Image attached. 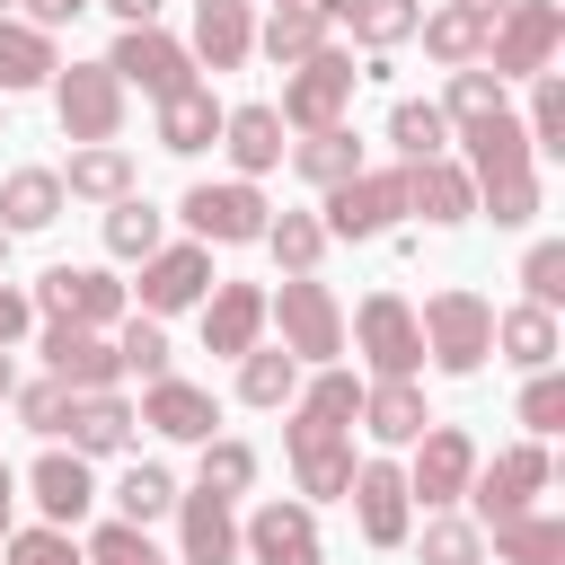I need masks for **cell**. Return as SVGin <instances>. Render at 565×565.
Returning <instances> with one entry per match:
<instances>
[{
  "label": "cell",
  "mask_w": 565,
  "mask_h": 565,
  "mask_svg": "<svg viewBox=\"0 0 565 565\" xmlns=\"http://www.w3.org/2000/svg\"><path fill=\"white\" fill-rule=\"evenodd\" d=\"M221 97L194 79V88H177V97H159V150H177V159H194V150H212L221 141Z\"/></svg>",
  "instance_id": "484cf974"
},
{
  "label": "cell",
  "mask_w": 565,
  "mask_h": 565,
  "mask_svg": "<svg viewBox=\"0 0 565 565\" xmlns=\"http://www.w3.org/2000/svg\"><path fill=\"white\" fill-rule=\"evenodd\" d=\"M9 512H18V477L0 468V539H9Z\"/></svg>",
  "instance_id": "91938a15"
},
{
  "label": "cell",
  "mask_w": 565,
  "mask_h": 565,
  "mask_svg": "<svg viewBox=\"0 0 565 565\" xmlns=\"http://www.w3.org/2000/svg\"><path fill=\"white\" fill-rule=\"evenodd\" d=\"M415 18H424V0H353V18H344V26H353L371 53H397V44L415 35Z\"/></svg>",
  "instance_id": "ee69618b"
},
{
  "label": "cell",
  "mask_w": 565,
  "mask_h": 565,
  "mask_svg": "<svg viewBox=\"0 0 565 565\" xmlns=\"http://www.w3.org/2000/svg\"><path fill=\"white\" fill-rule=\"evenodd\" d=\"M150 247H168V212H150L141 194H115V203H106V256L141 265Z\"/></svg>",
  "instance_id": "d590c367"
},
{
  "label": "cell",
  "mask_w": 565,
  "mask_h": 565,
  "mask_svg": "<svg viewBox=\"0 0 565 565\" xmlns=\"http://www.w3.org/2000/svg\"><path fill=\"white\" fill-rule=\"evenodd\" d=\"M291 168L327 194V185H344L353 168H362V141H353V124H327V132H300L291 141Z\"/></svg>",
  "instance_id": "836d02e7"
},
{
  "label": "cell",
  "mask_w": 565,
  "mask_h": 565,
  "mask_svg": "<svg viewBox=\"0 0 565 565\" xmlns=\"http://www.w3.org/2000/svg\"><path fill=\"white\" fill-rule=\"evenodd\" d=\"M168 512H177V477H168L159 459H132V468L115 477V521H141V530H150V521H168Z\"/></svg>",
  "instance_id": "8d00e7d4"
},
{
  "label": "cell",
  "mask_w": 565,
  "mask_h": 565,
  "mask_svg": "<svg viewBox=\"0 0 565 565\" xmlns=\"http://www.w3.org/2000/svg\"><path fill=\"white\" fill-rule=\"evenodd\" d=\"M132 424H141V415H132L115 388H88V397H71V424H62V433H71L79 459H115V450L132 441Z\"/></svg>",
  "instance_id": "4316f807"
},
{
  "label": "cell",
  "mask_w": 565,
  "mask_h": 565,
  "mask_svg": "<svg viewBox=\"0 0 565 565\" xmlns=\"http://www.w3.org/2000/svg\"><path fill=\"white\" fill-rule=\"evenodd\" d=\"M177 547L185 565H238V521H230V494H177Z\"/></svg>",
  "instance_id": "603a6c76"
},
{
  "label": "cell",
  "mask_w": 565,
  "mask_h": 565,
  "mask_svg": "<svg viewBox=\"0 0 565 565\" xmlns=\"http://www.w3.org/2000/svg\"><path fill=\"white\" fill-rule=\"evenodd\" d=\"M203 71H238L247 53H256V18H247V0H221V9H194V44H185Z\"/></svg>",
  "instance_id": "83f0119b"
},
{
  "label": "cell",
  "mask_w": 565,
  "mask_h": 565,
  "mask_svg": "<svg viewBox=\"0 0 565 565\" xmlns=\"http://www.w3.org/2000/svg\"><path fill=\"white\" fill-rule=\"evenodd\" d=\"M194 9H221V0H194Z\"/></svg>",
  "instance_id": "03108f58"
},
{
  "label": "cell",
  "mask_w": 565,
  "mask_h": 565,
  "mask_svg": "<svg viewBox=\"0 0 565 565\" xmlns=\"http://www.w3.org/2000/svg\"><path fill=\"white\" fill-rule=\"evenodd\" d=\"M486 547H494V565H565V521L530 503V512L494 521V530H486Z\"/></svg>",
  "instance_id": "f1b7e54d"
},
{
  "label": "cell",
  "mask_w": 565,
  "mask_h": 565,
  "mask_svg": "<svg viewBox=\"0 0 565 565\" xmlns=\"http://www.w3.org/2000/svg\"><path fill=\"white\" fill-rule=\"evenodd\" d=\"M415 35H424V53H433V62H450V71L486 53V18H477V9H459V0H450V9H433V18H415Z\"/></svg>",
  "instance_id": "f35d334b"
},
{
  "label": "cell",
  "mask_w": 565,
  "mask_h": 565,
  "mask_svg": "<svg viewBox=\"0 0 565 565\" xmlns=\"http://www.w3.org/2000/svg\"><path fill=\"white\" fill-rule=\"evenodd\" d=\"M406 212H424L433 230H459L477 221V185L459 159H406Z\"/></svg>",
  "instance_id": "d6986e66"
},
{
  "label": "cell",
  "mask_w": 565,
  "mask_h": 565,
  "mask_svg": "<svg viewBox=\"0 0 565 565\" xmlns=\"http://www.w3.org/2000/svg\"><path fill=\"white\" fill-rule=\"evenodd\" d=\"M441 115H450V132H459V124H477V115H503V79H494V71H477V62H459V71H450Z\"/></svg>",
  "instance_id": "7dc6e473"
},
{
  "label": "cell",
  "mask_w": 565,
  "mask_h": 565,
  "mask_svg": "<svg viewBox=\"0 0 565 565\" xmlns=\"http://www.w3.org/2000/svg\"><path fill=\"white\" fill-rule=\"evenodd\" d=\"M124 335H115V353H124V371H141V380H168V335H159V318H115Z\"/></svg>",
  "instance_id": "681fc988"
},
{
  "label": "cell",
  "mask_w": 565,
  "mask_h": 565,
  "mask_svg": "<svg viewBox=\"0 0 565 565\" xmlns=\"http://www.w3.org/2000/svg\"><path fill=\"white\" fill-rule=\"evenodd\" d=\"M406 450H415V468H406V494H415L424 512H450V503L468 494V477H477V441H468L459 424H424Z\"/></svg>",
  "instance_id": "8fae6325"
},
{
  "label": "cell",
  "mask_w": 565,
  "mask_h": 565,
  "mask_svg": "<svg viewBox=\"0 0 565 565\" xmlns=\"http://www.w3.org/2000/svg\"><path fill=\"white\" fill-rule=\"evenodd\" d=\"M353 344H362V362H371L380 380H415V371H424V327H415V309H406L397 291H371V300L353 309Z\"/></svg>",
  "instance_id": "30bf717a"
},
{
  "label": "cell",
  "mask_w": 565,
  "mask_h": 565,
  "mask_svg": "<svg viewBox=\"0 0 565 565\" xmlns=\"http://www.w3.org/2000/svg\"><path fill=\"white\" fill-rule=\"evenodd\" d=\"M35 309H44V318H71V327H115V318H124V282H115L106 265H44Z\"/></svg>",
  "instance_id": "5bb4252c"
},
{
  "label": "cell",
  "mask_w": 565,
  "mask_h": 565,
  "mask_svg": "<svg viewBox=\"0 0 565 565\" xmlns=\"http://www.w3.org/2000/svg\"><path fill=\"white\" fill-rule=\"evenodd\" d=\"M44 88H53V115H62L71 141H115L124 132V79L106 62H62Z\"/></svg>",
  "instance_id": "8992f818"
},
{
  "label": "cell",
  "mask_w": 565,
  "mask_h": 565,
  "mask_svg": "<svg viewBox=\"0 0 565 565\" xmlns=\"http://www.w3.org/2000/svg\"><path fill=\"white\" fill-rule=\"evenodd\" d=\"M521 424H530V441L565 433V380H556V362H547V371H530V388H521Z\"/></svg>",
  "instance_id": "f5cc1de1"
},
{
  "label": "cell",
  "mask_w": 565,
  "mask_h": 565,
  "mask_svg": "<svg viewBox=\"0 0 565 565\" xmlns=\"http://www.w3.org/2000/svg\"><path fill=\"white\" fill-rule=\"evenodd\" d=\"M265 335V282H221V291H203V353H247Z\"/></svg>",
  "instance_id": "ffe728a7"
},
{
  "label": "cell",
  "mask_w": 565,
  "mask_h": 565,
  "mask_svg": "<svg viewBox=\"0 0 565 565\" xmlns=\"http://www.w3.org/2000/svg\"><path fill=\"white\" fill-rule=\"evenodd\" d=\"M309 9H318L327 26H335V18H353V0H309Z\"/></svg>",
  "instance_id": "94428289"
},
{
  "label": "cell",
  "mask_w": 565,
  "mask_h": 565,
  "mask_svg": "<svg viewBox=\"0 0 565 565\" xmlns=\"http://www.w3.org/2000/svg\"><path fill=\"white\" fill-rule=\"evenodd\" d=\"M353 521H362V539L371 547H406V530H415V494H406V468H388V459H353Z\"/></svg>",
  "instance_id": "9a60e30c"
},
{
  "label": "cell",
  "mask_w": 565,
  "mask_h": 565,
  "mask_svg": "<svg viewBox=\"0 0 565 565\" xmlns=\"http://www.w3.org/2000/svg\"><path fill=\"white\" fill-rule=\"evenodd\" d=\"M459 9H477V18H486V26H494V18H503V9H512V0H459Z\"/></svg>",
  "instance_id": "6125c7cd"
},
{
  "label": "cell",
  "mask_w": 565,
  "mask_h": 565,
  "mask_svg": "<svg viewBox=\"0 0 565 565\" xmlns=\"http://www.w3.org/2000/svg\"><path fill=\"white\" fill-rule=\"evenodd\" d=\"M494 344H503V362H521V371H547V362H556V309H539V300H521V309H494Z\"/></svg>",
  "instance_id": "d6a6232c"
},
{
  "label": "cell",
  "mask_w": 565,
  "mask_h": 565,
  "mask_svg": "<svg viewBox=\"0 0 565 565\" xmlns=\"http://www.w3.org/2000/svg\"><path fill=\"white\" fill-rule=\"evenodd\" d=\"M141 424L150 433H168V441H212V424H221V406H212V388H194V380H150L141 388Z\"/></svg>",
  "instance_id": "44dd1931"
},
{
  "label": "cell",
  "mask_w": 565,
  "mask_h": 565,
  "mask_svg": "<svg viewBox=\"0 0 565 565\" xmlns=\"http://www.w3.org/2000/svg\"><path fill=\"white\" fill-rule=\"evenodd\" d=\"M353 415H362V380L318 362L309 388H291V424H282V450H318V441H353Z\"/></svg>",
  "instance_id": "52a82bcc"
},
{
  "label": "cell",
  "mask_w": 565,
  "mask_h": 565,
  "mask_svg": "<svg viewBox=\"0 0 565 565\" xmlns=\"http://www.w3.org/2000/svg\"><path fill=\"white\" fill-rule=\"evenodd\" d=\"M9 565H88V556L62 521H35V530H9Z\"/></svg>",
  "instance_id": "816d5d0a"
},
{
  "label": "cell",
  "mask_w": 565,
  "mask_h": 565,
  "mask_svg": "<svg viewBox=\"0 0 565 565\" xmlns=\"http://www.w3.org/2000/svg\"><path fill=\"white\" fill-rule=\"evenodd\" d=\"M406 539H415V565H486V530L459 512H424V530Z\"/></svg>",
  "instance_id": "74e56055"
},
{
  "label": "cell",
  "mask_w": 565,
  "mask_h": 565,
  "mask_svg": "<svg viewBox=\"0 0 565 565\" xmlns=\"http://www.w3.org/2000/svg\"><path fill=\"white\" fill-rule=\"evenodd\" d=\"M26 494H35V512L44 521H88V503H97V477H88V459L79 450H44L35 468H26Z\"/></svg>",
  "instance_id": "7402d4cb"
},
{
  "label": "cell",
  "mask_w": 565,
  "mask_h": 565,
  "mask_svg": "<svg viewBox=\"0 0 565 565\" xmlns=\"http://www.w3.org/2000/svg\"><path fill=\"white\" fill-rule=\"evenodd\" d=\"M406 212V168H353L344 185H327V238H380Z\"/></svg>",
  "instance_id": "9c48e42d"
},
{
  "label": "cell",
  "mask_w": 565,
  "mask_h": 565,
  "mask_svg": "<svg viewBox=\"0 0 565 565\" xmlns=\"http://www.w3.org/2000/svg\"><path fill=\"white\" fill-rule=\"evenodd\" d=\"M53 71H62L53 35H44V26H26V18H0V97H18V88H44Z\"/></svg>",
  "instance_id": "4dcf8cb0"
},
{
  "label": "cell",
  "mask_w": 565,
  "mask_h": 565,
  "mask_svg": "<svg viewBox=\"0 0 565 565\" xmlns=\"http://www.w3.org/2000/svg\"><path fill=\"white\" fill-rule=\"evenodd\" d=\"M185 230L203 238V247H247V238H265V194H256V177H230V185H194L185 203Z\"/></svg>",
  "instance_id": "7c38bea8"
},
{
  "label": "cell",
  "mask_w": 565,
  "mask_h": 565,
  "mask_svg": "<svg viewBox=\"0 0 565 565\" xmlns=\"http://www.w3.org/2000/svg\"><path fill=\"white\" fill-rule=\"evenodd\" d=\"M26 327H35V300H26L18 282H0V344H18Z\"/></svg>",
  "instance_id": "9f6ffc18"
},
{
  "label": "cell",
  "mask_w": 565,
  "mask_h": 565,
  "mask_svg": "<svg viewBox=\"0 0 565 565\" xmlns=\"http://www.w3.org/2000/svg\"><path fill=\"white\" fill-rule=\"evenodd\" d=\"M353 424H362V433H371L380 450H406V441H415V433L433 424V406H424V388H415V380H371V388H362V415H353Z\"/></svg>",
  "instance_id": "cb8c5ba5"
},
{
  "label": "cell",
  "mask_w": 565,
  "mask_h": 565,
  "mask_svg": "<svg viewBox=\"0 0 565 565\" xmlns=\"http://www.w3.org/2000/svg\"><path fill=\"white\" fill-rule=\"evenodd\" d=\"M547 477H556V459H547V441H512V450H494V459H477V477H468V503H477V530H494V521H512V512H530V503L547 494Z\"/></svg>",
  "instance_id": "277c9868"
},
{
  "label": "cell",
  "mask_w": 565,
  "mask_h": 565,
  "mask_svg": "<svg viewBox=\"0 0 565 565\" xmlns=\"http://www.w3.org/2000/svg\"><path fill=\"white\" fill-rule=\"evenodd\" d=\"M18 424L53 441V433L71 424V388H62V380H26V388H18Z\"/></svg>",
  "instance_id": "11a10c76"
},
{
  "label": "cell",
  "mask_w": 565,
  "mask_h": 565,
  "mask_svg": "<svg viewBox=\"0 0 565 565\" xmlns=\"http://www.w3.org/2000/svg\"><path fill=\"white\" fill-rule=\"evenodd\" d=\"M106 9H115L124 26H159V9H168V0H106Z\"/></svg>",
  "instance_id": "680465c9"
},
{
  "label": "cell",
  "mask_w": 565,
  "mask_h": 565,
  "mask_svg": "<svg viewBox=\"0 0 565 565\" xmlns=\"http://www.w3.org/2000/svg\"><path fill=\"white\" fill-rule=\"evenodd\" d=\"M79 556H88V565H168V556L150 547V530H141V521H106Z\"/></svg>",
  "instance_id": "f907efd6"
},
{
  "label": "cell",
  "mask_w": 565,
  "mask_h": 565,
  "mask_svg": "<svg viewBox=\"0 0 565 565\" xmlns=\"http://www.w3.org/2000/svg\"><path fill=\"white\" fill-rule=\"evenodd\" d=\"M291 477H300V494H309V503L344 494V486H353V441H318V450H291Z\"/></svg>",
  "instance_id": "bcb514c9"
},
{
  "label": "cell",
  "mask_w": 565,
  "mask_h": 565,
  "mask_svg": "<svg viewBox=\"0 0 565 565\" xmlns=\"http://www.w3.org/2000/svg\"><path fill=\"white\" fill-rule=\"evenodd\" d=\"M0 397H18V362H9V344H0Z\"/></svg>",
  "instance_id": "be15d7a7"
},
{
  "label": "cell",
  "mask_w": 565,
  "mask_h": 565,
  "mask_svg": "<svg viewBox=\"0 0 565 565\" xmlns=\"http://www.w3.org/2000/svg\"><path fill=\"white\" fill-rule=\"evenodd\" d=\"M79 9H88V0H26V26H44V35H53V26H71Z\"/></svg>",
  "instance_id": "6f0895ef"
},
{
  "label": "cell",
  "mask_w": 565,
  "mask_h": 565,
  "mask_svg": "<svg viewBox=\"0 0 565 565\" xmlns=\"http://www.w3.org/2000/svg\"><path fill=\"white\" fill-rule=\"evenodd\" d=\"M62 168H9L0 177V230L9 238H26V230H53L62 221Z\"/></svg>",
  "instance_id": "d4e9b609"
},
{
  "label": "cell",
  "mask_w": 565,
  "mask_h": 565,
  "mask_svg": "<svg viewBox=\"0 0 565 565\" xmlns=\"http://www.w3.org/2000/svg\"><path fill=\"white\" fill-rule=\"evenodd\" d=\"M212 291V247L185 238V247H150L141 256V318H177V309H203Z\"/></svg>",
  "instance_id": "4fadbf2b"
},
{
  "label": "cell",
  "mask_w": 565,
  "mask_h": 565,
  "mask_svg": "<svg viewBox=\"0 0 565 565\" xmlns=\"http://www.w3.org/2000/svg\"><path fill=\"white\" fill-rule=\"evenodd\" d=\"M521 132H530L539 159H565V71H556V62L530 79V115H521Z\"/></svg>",
  "instance_id": "b9f144b4"
},
{
  "label": "cell",
  "mask_w": 565,
  "mask_h": 565,
  "mask_svg": "<svg viewBox=\"0 0 565 565\" xmlns=\"http://www.w3.org/2000/svg\"><path fill=\"white\" fill-rule=\"evenodd\" d=\"M238 547H247V565H327L309 503H256L247 530H238Z\"/></svg>",
  "instance_id": "e0dca14e"
},
{
  "label": "cell",
  "mask_w": 565,
  "mask_h": 565,
  "mask_svg": "<svg viewBox=\"0 0 565 565\" xmlns=\"http://www.w3.org/2000/svg\"><path fill=\"white\" fill-rule=\"evenodd\" d=\"M256 44H265V53H274V62L291 71V62H309V53L327 44V18H318L309 0H274V18L256 26Z\"/></svg>",
  "instance_id": "e575fe53"
},
{
  "label": "cell",
  "mask_w": 565,
  "mask_h": 565,
  "mask_svg": "<svg viewBox=\"0 0 565 565\" xmlns=\"http://www.w3.org/2000/svg\"><path fill=\"white\" fill-rule=\"evenodd\" d=\"M477 212H486L494 230H530V221H539V168H521V177H494V185H477Z\"/></svg>",
  "instance_id": "f6af8a7d"
},
{
  "label": "cell",
  "mask_w": 565,
  "mask_h": 565,
  "mask_svg": "<svg viewBox=\"0 0 565 565\" xmlns=\"http://www.w3.org/2000/svg\"><path fill=\"white\" fill-rule=\"evenodd\" d=\"M44 362H53V380H62L71 397H88V388H115V380H124L115 335H106V327H71V318H53V327H44Z\"/></svg>",
  "instance_id": "2e32d148"
},
{
  "label": "cell",
  "mask_w": 565,
  "mask_h": 565,
  "mask_svg": "<svg viewBox=\"0 0 565 565\" xmlns=\"http://www.w3.org/2000/svg\"><path fill=\"white\" fill-rule=\"evenodd\" d=\"M265 247H274L282 274H318V256H327V221H318V212H282V221H265Z\"/></svg>",
  "instance_id": "7bdbcfd3"
},
{
  "label": "cell",
  "mask_w": 565,
  "mask_h": 565,
  "mask_svg": "<svg viewBox=\"0 0 565 565\" xmlns=\"http://www.w3.org/2000/svg\"><path fill=\"white\" fill-rule=\"evenodd\" d=\"M265 318L282 327V353L291 362H335L344 353V309L318 274H282V291H265Z\"/></svg>",
  "instance_id": "7a4b0ae2"
},
{
  "label": "cell",
  "mask_w": 565,
  "mask_h": 565,
  "mask_svg": "<svg viewBox=\"0 0 565 565\" xmlns=\"http://www.w3.org/2000/svg\"><path fill=\"white\" fill-rule=\"evenodd\" d=\"M353 53H335V44H318L309 62H291V79H282V132H327V124H344V106H353Z\"/></svg>",
  "instance_id": "3957f363"
},
{
  "label": "cell",
  "mask_w": 565,
  "mask_h": 565,
  "mask_svg": "<svg viewBox=\"0 0 565 565\" xmlns=\"http://www.w3.org/2000/svg\"><path fill=\"white\" fill-rule=\"evenodd\" d=\"M194 486H203V494H247V486H256V450H247V441H203Z\"/></svg>",
  "instance_id": "c3c4849f"
},
{
  "label": "cell",
  "mask_w": 565,
  "mask_h": 565,
  "mask_svg": "<svg viewBox=\"0 0 565 565\" xmlns=\"http://www.w3.org/2000/svg\"><path fill=\"white\" fill-rule=\"evenodd\" d=\"M62 194H79V203H115V194H132V150H115V141H79L71 168H62Z\"/></svg>",
  "instance_id": "1f68e13d"
},
{
  "label": "cell",
  "mask_w": 565,
  "mask_h": 565,
  "mask_svg": "<svg viewBox=\"0 0 565 565\" xmlns=\"http://www.w3.org/2000/svg\"><path fill=\"white\" fill-rule=\"evenodd\" d=\"M459 141H468V185H494V177L539 168V150H530V132H521V115H512V106H503V115L459 124Z\"/></svg>",
  "instance_id": "ac0fdd59"
},
{
  "label": "cell",
  "mask_w": 565,
  "mask_h": 565,
  "mask_svg": "<svg viewBox=\"0 0 565 565\" xmlns=\"http://www.w3.org/2000/svg\"><path fill=\"white\" fill-rule=\"evenodd\" d=\"M9 9H18V0H0V18H9Z\"/></svg>",
  "instance_id": "e7e4bbea"
},
{
  "label": "cell",
  "mask_w": 565,
  "mask_h": 565,
  "mask_svg": "<svg viewBox=\"0 0 565 565\" xmlns=\"http://www.w3.org/2000/svg\"><path fill=\"white\" fill-rule=\"evenodd\" d=\"M521 291H530L539 309H556V300H565V238H539V247L521 256Z\"/></svg>",
  "instance_id": "db71d44e"
},
{
  "label": "cell",
  "mask_w": 565,
  "mask_h": 565,
  "mask_svg": "<svg viewBox=\"0 0 565 565\" xmlns=\"http://www.w3.org/2000/svg\"><path fill=\"white\" fill-rule=\"evenodd\" d=\"M556 44H565V9H556V0H512V9L486 26L494 79H539V71L556 62Z\"/></svg>",
  "instance_id": "5b68a950"
},
{
  "label": "cell",
  "mask_w": 565,
  "mask_h": 565,
  "mask_svg": "<svg viewBox=\"0 0 565 565\" xmlns=\"http://www.w3.org/2000/svg\"><path fill=\"white\" fill-rule=\"evenodd\" d=\"M0 256H9V230H0Z\"/></svg>",
  "instance_id": "003e7915"
},
{
  "label": "cell",
  "mask_w": 565,
  "mask_h": 565,
  "mask_svg": "<svg viewBox=\"0 0 565 565\" xmlns=\"http://www.w3.org/2000/svg\"><path fill=\"white\" fill-rule=\"evenodd\" d=\"M221 150L238 159V177L282 168V115H274V106H230V115H221Z\"/></svg>",
  "instance_id": "f546056e"
},
{
  "label": "cell",
  "mask_w": 565,
  "mask_h": 565,
  "mask_svg": "<svg viewBox=\"0 0 565 565\" xmlns=\"http://www.w3.org/2000/svg\"><path fill=\"white\" fill-rule=\"evenodd\" d=\"M291 388H300V362L282 344H247L238 353V397L247 406H291Z\"/></svg>",
  "instance_id": "60d3db41"
},
{
  "label": "cell",
  "mask_w": 565,
  "mask_h": 565,
  "mask_svg": "<svg viewBox=\"0 0 565 565\" xmlns=\"http://www.w3.org/2000/svg\"><path fill=\"white\" fill-rule=\"evenodd\" d=\"M106 71H115L124 88H141L150 106H159V97H177V88H194V53H185L168 26H124V35H115V53H106Z\"/></svg>",
  "instance_id": "ba28073f"
},
{
  "label": "cell",
  "mask_w": 565,
  "mask_h": 565,
  "mask_svg": "<svg viewBox=\"0 0 565 565\" xmlns=\"http://www.w3.org/2000/svg\"><path fill=\"white\" fill-rule=\"evenodd\" d=\"M388 141H397V159H441L450 150V115L433 97H397L388 106Z\"/></svg>",
  "instance_id": "ab89813d"
},
{
  "label": "cell",
  "mask_w": 565,
  "mask_h": 565,
  "mask_svg": "<svg viewBox=\"0 0 565 565\" xmlns=\"http://www.w3.org/2000/svg\"><path fill=\"white\" fill-rule=\"evenodd\" d=\"M415 327H424V353L441 362V371H486V353H494V300L486 291H468V282H450V291H433L424 309H415Z\"/></svg>",
  "instance_id": "6da1fadb"
}]
</instances>
